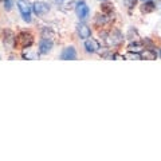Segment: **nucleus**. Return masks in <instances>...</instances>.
I'll list each match as a JSON object with an SVG mask.
<instances>
[{
	"label": "nucleus",
	"instance_id": "1",
	"mask_svg": "<svg viewBox=\"0 0 161 161\" xmlns=\"http://www.w3.org/2000/svg\"><path fill=\"white\" fill-rule=\"evenodd\" d=\"M34 43V36L31 32L28 31H22L18 36H16V42H15V46H19L22 48H28L31 47Z\"/></svg>",
	"mask_w": 161,
	"mask_h": 161
},
{
	"label": "nucleus",
	"instance_id": "2",
	"mask_svg": "<svg viewBox=\"0 0 161 161\" xmlns=\"http://www.w3.org/2000/svg\"><path fill=\"white\" fill-rule=\"evenodd\" d=\"M105 40H106L109 47H115V46H119V44L124 42V35L121 34L118 30H113V31L106 34Z\"/></svg>",
	"mask_w": 161,
	"mask_h": 161
},
{
	"label": "nucleus",
	"instance_id": "3",
	"mask_svg": "<svg viewBox=\"0 0 161 161\" xmlns=\"http://www.w3.org/2000/svg\"><path fill=\"white\" fill-rule=\"evenodd\" d=\"M18 8H19L20 14H22V18H23L24 22H27V23L31 22V6H28L24 0H19Z\"/></svg>",
	"mask_w": 161,
	"mask_h": 161
},
{
	"label": "nucleus",
	"instance_id": "4",
	"mask_svg": "<svg viewBox=\"0 0 161 161\" xmlns=\"http://www.w3.org/2000/svg\"><path fill=\"white\" fill-rule=\"evenodd\" d=\"M114 20V16H112L110 14H98L97 16H95V26L98 27H105L108 26V24H110Z\"/></svg>",
	"mask_w": 161,
	"mask_h": 161
},
{
	"label": "nucleus",
	"instance_id": "5",
	"mask_svg": "<svg viewBox=\"0 0 161 161\" xmlns=\"http://www.w3.org/2000/svg\"><path fill=\"white\" fill-rule=\"evenodd\" d=\"M60 58L63 60H74V59H77V51H75V48L73 46H67L63 48L62 54H60Z\"/></svg>",
	"mask_w": 161,
	"mask_h": 161
},
{
	"label": "nucleus",
	"instance_id": "6",
	"mask_svg": "<svg viewBox=\"0 0 161 161\" xmlns=\"http://www.w3.org/2000/svg\"><path fill=\"white\" fill-rule=\"evenodd\" d=\"M75 11H77L78 18L83 20V19H86L89 16L90 9H89V7L86 6V3H85V2H79L77 4V7H75Z\"/></svg>",
	"mask_w": 161,
	"mask_h": 161
},
{
	"label": "nucleus",
	"instance_id": "7",
	"mask_svg": "<svg viewBox=\"0 0 161 161\" xmlns=\"http://www.w3.org/2000/svg\"><path fill=\"white\" fill-rule=\"evenodd\" d=\"M77 31H78V35H79V38L80 39H89L90 36H92V30H90L86 24H83V23H79L78 26H77Z\"/></svg>",
	"mask_w": 161,
	"mask_h": 161
},
{
	"label": "nucleus",
	"instance_id": "8",
	"mask_svg": "<svg viewBox=\"0 0 161 161\" xmlns=\"http://www.w3.org/2000/svg\"><path fill=\"white\" fill-rule=\"evenodd\" d=\"M32 11L36 15H44L50 11V7L43 2H35L32 6Z\"/></svg>",
	"mask_w": 161,
	"mask_h": 161
},
{
	"label": "nucleus",
	"instance_id": "9",
	"mask_svg": "<svg viewBox=\"0 0 161 161\" xmlns=\"http://www.w3.org/2000/svg\"><path fill=\"white\" fill-rule=\"evenodd\" d=\"M53 48V40H48V39H42L39 43V53L40 54H48Z\"/></svg>",
	"mask_w": 161,
	"mask_h": 161
},
{
	"label": "nucleus",
	"instance_id": "10",
	"mask_svg": "<svg viewBox=\"0 0 161 161\" xmlns=\"http://www.w3.org/2000/svg\"><path fill=\"white\" fill-rule=\"evenodd\" d=\"M4 44H7L9 47H14L15 46V42H16V35H15L12 31H9L7 30L6 32H4Z\"/></svg>",
	"mask_w": 161,
	"mask_h": 161
},
{
	"label": "nucleus",
	"instance_id": "11",
	"mask_svg": "<svg viewBox=\"0 0 161 161\" xmlns=\"http://www.w3.org/2000/svg\"><path fill=\"white\" fill-rule=\"evenodd\" d=\"M141 58L147 59V60H154V59H157V53L152 48H147V50L144 48L142 51H141Z\"/></svg>",
	"mask_w": 161,
	"mask_h": 161
},
{
	"label": "nucleus",
	"instance_id": "12",
	"mask_svg": "<svg viewBox=\"0 0 161 161\" xmlns=\"http://www.w3.org/2000/svg\"><path fill=\"white\" fill-rule=\"evenodd\" d=\"M85 48H86V51L87 53H95L97 50L99 48L98 47V43L95 42L94 39H86V42H85Z\"/></svg>",
	"mask_w": 161,
	"mask_h": 161
},
{
	"label": "nucleus",
	"instance_id": "13",
	"mask_svg": "<svg viewBox=\"0 0 161 161\" xmlns=\"http://www.w3.org/2000/svg\"><path fill=\"white\" fill-rule=\"evenodd\" d=\"M154 9H156V4L153 2H150V0L144 2L142 6H141V12H144V14H150V12H153Z\"/></svg>",
	"mask_w": 161,
	"mask_h": 161
},
{
	"label": "nucleus",
	"instance_id": "14",
	"mask_svg": "<svg viewBox=\"0 0 161 161\" xmlns=\"http://www.w3.org/2000/svg\"><path fill=\"white\" fill-rule=\"evenodd\" d=\"M57 36V34L54 32L53 28L50 27H44L42 30V39H48V40H54V38Z\"/></svg>",
	"mask_w": 161,
	"mask_h": 161
},
{
	"label": "nucleus",
	"instance_id": "15",
	"mask_svg": "<svg viewBox=\"0 0 161 161\" xmlns=\"http://www.w3.org/2000/svg\"><path fill=\"white\" fill-rule=\"evenodd\" d=\"M145 47H144V43H141V42H132L128 46V50L129 51H133V53H138L141 54V51H142Z\"/></svg>",
	"mask_w": 161,
	"mask_h": 161
},
{
	"label": "nucleus",
	"instance_id": "16",
	"mask_svg": "<svg viewBox=\"0 0 161 161\" xmlns=\"http://www.w3.org/2000/svg\"><path fill=\"white\" fill-rule=\"evenodd\" d=\"M124 59H129V60H141V54L138 53H133V51H129L124 55Z\"/></svg>",
	"mask_w": 161,
	"mask_h": 161
},
{
	"label": "nucleus",
	"instance_id": "17",
	"mask_svg": "<svg viewBox=\"0 0 161 161\" xmlns=\"http://www.w3.org/2000/svg\"><path fill=\"white\" fill-rule=\"evenodd\" d=\"M102 58L103 59H119V58H124V57H119L118 54L112 53V51H108V53H103L102 54Z\"/></svg>",
	"mask_w": 161,
	"mask_h": 161
},
{
	"label": "nucleus",
	"instance_id": "18",
	"mask_svg": "<svg viewBox=\"0 0 161 161\" xmlns=\"http://www.w3.org/2000/svg\"><path fill=\"white\" fill-rule=\"evenodd\" d=\"M101 9H102V12H105V14H110V12L113 11V4L103 3L102 6H101Z\"/></svg>",
	"mask_w": 161,
	"mask_h": 161
},
{
	"label": "nucleus",
	"instance_id": "19",
	"mask_svg": "<svg viewBox=\"0 0 161 161\" xmlns=\"http://www.w3.org/2000/svg\"><path fill=\"white\" fill-rule=\"evenodd\" d=\"M124 4L126 6V8L132 9V8H134L136 4H137V0H124Z\"/></svg>",
	"mask_w": 161,
	"mask_h": 161
},
{
	"label": "nucleus",
	"instance_id": "20",
	"mask_svg": "<svg viewBox=\"0 0 161 161\" xmlns=\"http://www.w3.org/2000/svg\"><path fill=\"white\" fill-rule=\"evenodd\" d=\"M4 8L9 11V9L12 8V0H4Z\"/></svg>",
	"mask_w": 161,
	"mask_h": 161
},
{
	"label": "nucleus",
	"instance_id": "21",
	"mask_svg": "<svg viewBox=\"0 0 161 161\" xmlns=\"http://www.w3.org/2000/svg\"><path fill=\"white\" fill-rule=\"evenodd\" d=\"M60 3H66V2H69V0H59Z\"/></svg>",
	"mask_w": 161,
	"mask_h": 161
},
{
	"label": "nucleus",
	"instance_id": "22",
	"mask_svg": "<svg viewBox=\"0 0 161 161\" xmlns=\"http://www.w3.org/2000/svg\"><path fill=\"white\" fill-rule=\"evenodd\" d=\"M160 55H161V48H160Z\"/></svg>",
	"mask_w": 161,
	"mask_h": 161
},
{
	"label": "nucleus",
	"instance_id": "23",
	"mask_svg": "<svg viewBox=\"0 0 161 161\" xmlns=\"http://www.w3.org/2000/svg\"><path fill=\"white\" fill-rule=\"evenodd\" d=\"M142 2H147V0H142Z\"/></svg>",
	"mask_w": 161,
	"mask_h": 161
}]
</instances>
